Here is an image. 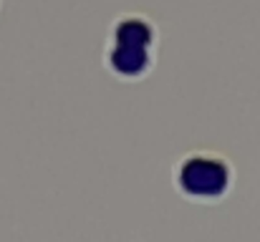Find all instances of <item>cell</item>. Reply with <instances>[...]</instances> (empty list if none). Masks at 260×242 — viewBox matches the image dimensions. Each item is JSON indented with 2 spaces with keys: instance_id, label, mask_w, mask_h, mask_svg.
Here are the masks:
<instances>
[{
  "instance_id": "obj_1",
  "label": "cell",
  "mask_w": 260,
  "mask_h": 242,
  "mask_svg": "<svg viewBox=\"0 0 260 242\" xmlns=\"http://www.w3.org/2000/svg\"><path fill=\"white\" fill-rule=\"evenodd\" d=\"M172 184L187 202L215 204L233 192L235 166L212 149H192L174 161Z\"/></svg>"
},
{
  "instance_id": "obj_2",
  "label": "cell",
  "mask_w": 260,
  "mask_h": 242,
  "mask_svg": "<svg viewBox=\"0 0 260 242\" xmlns=\"http://www.w3.org/2000/svg\"><path fill=\"white\" fill-rule=\"evenodd\" d=\"M104 66L114 79L119 81H126V83L142 81L147 79L154 68V48L109 41L106 53H104Z\"/></svg>"
},
{
  "instance_id": "obj_3",
  "label": "cell",
  "mask_w": 260,
  "mask_h": 242,
  "mask_svg": "<svg viewBox=\"0 0 260 242\" xmlns=\"http://www.w3.org/2000/svg\"><path fill=\"white\" fill-rule=\"evenodd\" d=\"M114 43H129V46H147L154 48L157 46V28L149 18L144 15H121L114 28H111V38Z\"/></svg>"
}]
</instances>
